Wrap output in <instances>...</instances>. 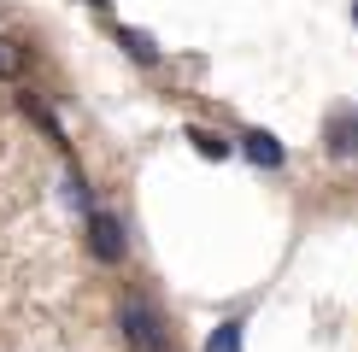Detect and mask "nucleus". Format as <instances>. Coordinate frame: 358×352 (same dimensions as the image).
<instances>
[{
  "label": "nucleus",
  "instance_id": "12",
  "mask_svg": "<svg viewBox=\"0 0 358 352\" xmlns=\"http://www.w3.org/2000/svg\"><path fill=\"white\" fill-rule=\"evenodd\" d=\"M352 24H358V0H352Z\"/></svg>",
  "mask_w": 358,
  "mask_h": 352
},
{
  "label": "nucleus",
  "instance_id": "8",
  "mask_svg": "<svg viewBox=\"0 0 358 352\" xmlns=\"http://www.w3.org/2000/svg\"><path fill=\"white\" fill-rule=\"evenodd\" d=\"M65 200L71 205H77V212L88 217V212H94V200H88V182H83V170L77 165H65Z\"/></svg>",
  "mask_w": 358,
  "mask_h": 352
},
{
  "label": "nucleus",
  "instance_id": "4",
  "mask_svg": "<svg viewBox=\"0 0 358 352\" xmlns=\"http://www.w3.org/2000/svg\"><path fill=\"white\" fill-rule=\"evenodd\" d=\"M241 153H247L259 170H282V159H288V153H282V141L271 135V129H241Z\"/></svg>",
  "mask_w": 358,
  "mask_h": 352
},
{
  "label": "nucleus",
  "instance_id": "11",
  "mask_svg": "<svg viewBox=\"0 0 358 352\" xmlns=\"http://www.w3.org/2000/svg\"><path fill=\"white\" fill-rule=\"evenodd\" d=\"M88 6H100V12H106V6H112V0H88Z\"/></svg>",
  "mask_w": 358,
  "mask_h": 352
},
{
  "label": "nucleus",
  "instance_id": "10",
  "mask_svg": "<svg viewBox=\"0 0 358 352\" xmlns=\"http://www.w3.org/2000/svg\"><path fill=\"white\" fill-rule=\"evenodd\" d=\"M18 71H24V47H18L12 36H0V82H6V77H18Z\"/></svg>",
  "mask_w": 358,
  "mask_h": 352
},
{
  "label": "nucleus",
  "instance_id": "5",
  "mask_svg": "<svg viewBox=\"0 0 358 352\" xmlns=\"http://www.w3.org/2000/svg\"><path fill=\"white\" fill-rule=\"evenodd\" d=\"M117 47H124L136 65H159V41L147 36V29H129V24H117Z\"/></svg>",
  "mask_w": 358,
  "mask_h": 352
},
{
  "label": "nucleus",
  "instance_id": "3",
  "mask_svg": "<svg viewBox=\"0 0 358 352\" xmlns=\"http://www.w3.org/2000/svg\"><path fill=\"white\" fill-rule=\"evenodd\" d=\"M88 253L100 264H117L124 258V223L112 212H88Z\"/></svg>",
  "mask_w": 358,
  "mask_h": 352
},
{
  "label": "nucleus",
  "instance_id": "1",
  "mask_svg": "<svg viewBox=\"0 0 358 352\" xmlns=\"http://www.w3.org/2000/svg\"><path fill=\"white\" fill-rule=\"evenodd\" d=\"M117 323H124L129 352H165V323H159V311L141 300V293H124V305H117Z\"/></svg>",
  "mask_w": 358,
  "mask_h": 352
},
{
  "label": "nucleus",
  "instance_id": "7",
  "mask_svg": "<svg viewBox=\"0 0 358 352\" xmlns=\"http://www.w3.org/2000/svg\"><path fill=\"white\" fill-rule=\"evenodd\" d=\"M241 329H247L241 317H229V323H217V335H212V341H206V352H241Z\"/></svg>",
  "mask_w": 358,
  "mask_h": 352
},
{
  "label": "nucleus",
  "instance_id": "6",
  "mask_svg": "<svg viewBox=\"0 0 358 352\" xmlns=\"http://www.w3.org/2000/svg\"><path fill=\"white\" fill-rule=\"evenodd\" d=\"M188 141H194V153L212 159V165H223V159H229V141H223L217 129H188Z\"/></svg>",
  "mask_w": 358,
  "mask_h": 352
},
{
  "label": "nucleus",
  "instance_id": "9",
  "mask_svg": "<svg viewBox=\"0 0 358 352\" xmlns=\"http://www.w3.org/2000/svg\"><path fill=\"white\" fill-rule=\"evenodd\" d=\"M18 106H24V117H36V124H41V129H48V135H53V141H65V129H59V117H53L48 106H41V100H36V94H24V100H18Z\"/></svg>",
  "mask_w": 358,
  "mask_h": 352
},
{
  "label": "nucleus",
  "instance_id": "2",
  "mask_svg": "<svg viewBox=\"0 0 358 352\" xmlns=\"http://www.w3.org/2000/svg\"><path fill=\"white\" fill-rule=\"evenodd\" d=\"M323 153H329L335 165H352L358 159V106H335L323 117Z\"/></svg>",
  "mask_w": 358,
  "mask_h": 352
}]
</instances>
